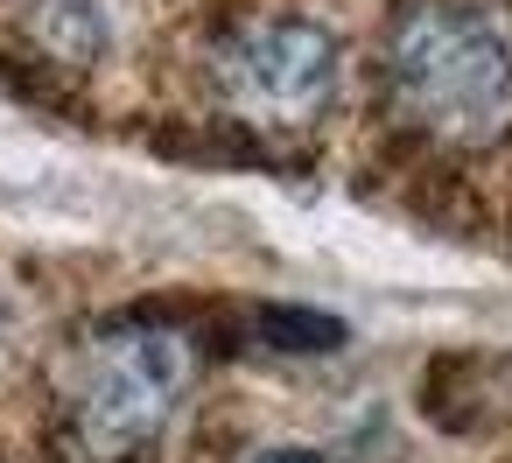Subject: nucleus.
Returning <instances> with one entry per match:
<instances>
[{
    "instance_id": "7ed1b4c3",
    "label": "nucleus",
    "mask_w": 512,
    "mask_h": 463,
    "mask_svg": "<svg viewBox=\"0 0 512 463\" xmlns=\"http://www.w3.org/2000/svg\"><path fill=\"white\" fill-rule=\"evenodd\" d=\"M337 78L344 43L316 22H260L218 57V85L253 127H316L337 99Z\"/></svg>"
},
{
    "instance_id": "f257e3e1",
    "label": "nucleus",
    "mask_w": 512,
    "mask_h": 463,
    "mask_svg": "<svg viewBox=\"0 0 512 463\" xmlns=\"http://www.w3.org/2000/svg\"><path fill=\"white\" fill-rule=\"evenodd\" d=\"M393 106L442 148H498L512 134V29L477 0H400L386 22Z\"/></svg>"
},
{
    "instance_id": "39448f33",
    "label": "nucleus",
    "mask_w": 512,
    "mask_h": 463,
    "mask_svg": "<svg viewBox=\"0 0 512 463\" xmlns=\"http://www.w3.org/2000/svg\"><path fill=\"white\" fill-rule=\"evenodd\" d=\"M260 337L274 344V351H337L344 344V323L337 316H323V309H295V302H274V309H260Z\"/></svg>"
},
{
    "instance_id": "f03ea898",
    "label": "nucleus",
    "mask_w": 512,
    "mask_h": 463,
    "mask_svg": "<svg viewBox=\"0 0 512 463\" xmlns=\"http://www.w3.org/2000/svg\"><path fill=\"white\" fill-rule=\"evenodd\" d=\"M197 379L190 337L169 323H113L85 344L71 379L64 442L78 463H127L155 449Z\"/></svg>"
},
{
    "instance_id": "20e7f679",
    "label": "nucleus",
    "mask_w": 512,
    "mask_h": 463,
    "mask_svg": "<svg viewBox=\"0 0 512 463\" xmlns=\"http://www.w3.org/2000/svg\"><path fill=\"white\" fill-rule=\"evenodd\" d=\"M22 36L36 43V57H50L64 71H92L113 50V8L106 0H29Z\"/></svg>"
},
{
    "instance_id": "423d86ee",
    "label": "nucleus",
    "mask_w": 512,
    "mask_h": 463,
    "mask_svg": "<svg viewBox=\"0 0 512 463\" xmlns=\"http://www.w3.org/2000/svg\"><path fill=\"white\" fill-rule=\"evenodd\" d=\"M246 463H337V449H323V442H267Z\"/></svg>"
}]
</instances>
